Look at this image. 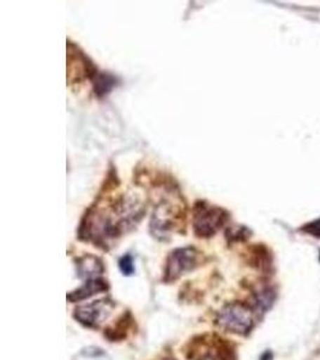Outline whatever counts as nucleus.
<instances>
[{"label":"nucleus","mask_w":320,"mask_h":360,"mask_svg":"<svg viewBox=\"0 0 320 360\" xmlns=\"http://www.w3.org/2000/svg\"><path fill=\"white\" fill-rule=\"evenodd\" d=\"M229 214L227 210L209 205L204 201L196 202L193 208V231L199 238L213 237L226 224Z\"/></svg>","instance_id":"obj_1"},{"label":"nucleus","mask_w":320,"mask_h":360,"mask_svg":"<svg viewBox=\"0 0 320 360\" xmlns=\"http://www.w3.org/2000/svg\"><path fill=\"white\" fill-rule=\"evenodd\" d=\"M218 324L223 330L245 335L253 327V317L250 309L240 303L228 304L218 312Z\"/></svg>","instance_id":"obj_2"},{"label":"nucleus","mask_w":320,"mask_h":360,"mask_svg":"<svg viewBox=\"0 0 320 360\" xmlns=\"http://www.w3.org/2000/svg\"><path fill=\"white\" fill-rule=\"evenodd\" d=\"M198 255L194 248H181L172 251L166 262L164 281H175L181 275L194 269L198 264Z\"/></svg>","instance_id":"obj_3"},{"label":"nucleus","mask_w":320,"mask_h":360,"mask_svg":"<svg viewBox=\"0 0 320 360\" xmlns=\"http://www.w3.org/2000/svg\"><path fill=\"white\" fill-rule=\"evenodd\" d=\"M98 69L82 49L74 44L67 47V78L71 83H79L88 78H95Z\"/></svg>","instance_id":"obj_4"},{"label":"nucleus","mask_w":320,"mask_h":360,"mask_svg":"<svg viewBox=\"0 0 320 360\" xmlns=\"http://www.w3.org/2000/svg\"><path fill=\"white\" fill-rule=\"evenodd\" d=\"M113 307L114 304L109 300H98L77 307L74 311V319L86 327H99L111 316Z\"/></svg>","instance_id":"obj_5"},{"label":"nucleus","mask_w":320,"mask_h":360,"mask_svg":"<svg viewBox=\"0 0 320 360\" xmlns=\"http://www.w3.org/2000/svg\"><path fill=\"white\" fill-rule=\"evenodd\" d=\"M229 348H227L221 340H204L196 341L189 351L191 360H229Z\"/></svg>","instance_id":"obj_6"},{"label":"nucleus","mask_w":320,"mask_h":360,"mask_svg":"<svg viewBox=\"0 0 320 360\" xmlns=\"http://www.w3.org/2000/svg\"><path fill=\"white\" fill-rule=\"evenodd\" d=\"M177 215L173 210V207L168 203H161L157 205L155 212L152 214L150 229L152 233L161 240L169 237V232L172 231L174 225L177 224Z\"/></svg>","instance_id":"obj_7"},{"label":"nucleus","mask_w":320,"mask_h":360,"mask_svg":"<svg viewBox=\"0 0 320 360\" xmlns=\"http://www.w3.org/2000/svg\"><path fill=\"white\" fill-rule=\"evenodd\" d=\"M77 271L81 278H86L88 280L91 278H100V275L102 274L103 263L100 258L86 255L84 257L77 259Z\"/></svg>","instance_id":"obj_8"},{"label":"nucleus","mask_w":320,"mask_h":360,"mask_svg":"<svg viewBox=\"0 0 320 360\" xmlns=\"http://www.w3.org/2000/svg\"><path fill=\"white\" fill-rule=\"evenodd\" d=\"M107 288H108L107 283L103 281L102 278H91V280H88L84 283V286L81 287L79 290L70 293L67 298L71 302H79V300H83V299L91 298V297L98 295L100 292H105Z\"/></svg>","instance_id":"obj_9"},{"label":"nucleus","mask_w":320,"mask_h":360,"mask_svg":"<svg viewBox=\"0 0 320 360\" xmlns=\"http://www.w3.org/2000/svg\"><path fill=\"white\" fill-rule=\"evenodd\" d=\"M115 84H116V78L113 75L108 74V72H100L94 78L95 94L98 95L99 98H102L113 89Z\"/></svg>","instance_id":"obj_10"},{"label":"nucleus","mask_w":320,"mask_h":360,"mask_svg":"<svg viewBox=\"0 0 320 360\" xmlns=\"http://www.w3.org/2000/svg\"><path fill=\"white\" fill-rule=\"evenodd\" d=\"M275 300V293L270 288H262L255 295V307L262 311H267Z\"/></svg>","instance_id":"obj_11"},{"label":"nucleus","mask_w":320,"mask_h":360,"mask_svg":"<svg viewBox=\"0 0 320 360\" xmlns=\"http://www.w3.org/2000/svg\"><path fill=\"white\" fill-rule=\"evenodd\" d=\"M119 266L120 269H121V271H123L125 275L133 274V271H135L133 259H132L130 255H126V256H124V257L120 259Z\"/></svg>","instance_id":"obj_12"},{"label":"nucleus","mask_w":320,"mask_h":360,"mask_svg":"<svg viewBox=\"0 0 320 360\" xmlns=\"http://www.w3.org/2000/svg\"><path fill=\"white\" fill-rule=\"evenodd\" d=\"M305 233L309 234L312 237L320 238V219H316L314 221L309 222L301 229Z\"/></svg>","instance_id":"obj_13"},{"label":"nucleus","mask_w":320,"mask_h":360,"mask_svg":"<svg viewBox=\"0 0 320 360\" xmlns=\"http://www.w3.org/2000/svg\"><path fill=\"white\" fill-rule=\"evenodd\" d=\"M227 234L233 240H241L244 238L250 237L251 232L246 227H236V229H229Z\"/></svg>","instance_id":"obj_14"}]
</instances>
